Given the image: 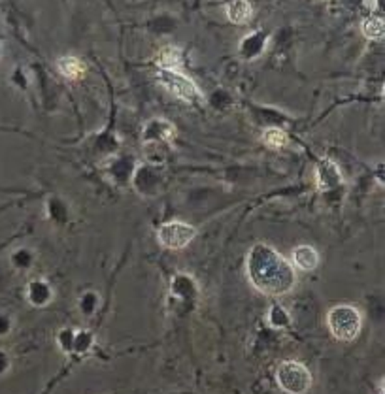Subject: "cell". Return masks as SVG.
Masks as SVG:
<instances>
[{"label": "cell", "mask_w": 385, "mask_h": 394, "mask_svg": "<svg viewBox=\"0 0 385 394\" xmlns=\"http://www.w3.org/2000/svg\"><path fill=\"white\" fill-rule=\"evenodd\" d=\"M0 57H2V43H0Z\"/></svg>", "instance_id": "15"}, {"label": "cell", "mask_w": 385, "mask_h": 394, "mask_svg": "<svg viewBox=\"0 0 385 394\" xmlns=\"http://www.w3.org/2000/svg\"><path fill=\"white\" fill-rule=\"evenodd\" d=\"M195 236H197V229L183 221H170V223L160 224L159 232H157L159 244L172 251L188 247L195 240Z\"/></svg>", "instance_id": "5"}, {"label": "cell", "mask_w": 385, "mask_h": 394, "mask_svg": "<svg viewBox=\"0 0 385 394\" xmlns=\"http://www.w3.org/2000/svg\"><path fill=\"white\" fill-rule=\"evenodd\" d=\"M270 321H272V325H276V326H282L287 323V319H285V313L284 311L279 313L278 306H274V311H272V317H270Z\"/></svg>", "instance_id": "12"}, {"label": "cell", "mask_w": 385, "mask_h": 394, "mask_svg": "<svg viewBox=\"0 0 385 394\" xmlns=\"http://www.w3.org/2000/svg\"><path fill=\"white\" fill-rule=\"evenodd\" d=\"M157 80L166 91H170L172 95L182 98L185 102H192L195 98H200V91L195 85V81H191L188 76L183 74L182 70L176 68H159L157 70Z\"/></svg>", "instance_id": "4"}, {"label": "cell", "mask_w": 385, "mask_h": 394, "mask_svg": "<svg viewBox=\"0 0 385 394\" xmlns=\"http://www.w3.org/2000/svg\"><path fill=\"white\" fill-rule=\"evenodd\" d=\"M250 281L257 291L270 296L287 294L297 283L293 266L268 245H255L247 259Z\"/></svg>", "instance_id": "1"}, {"label": "cell", "mask_w": 385, "mask_h": 394, "mask_svg": "<svg viewBox=\"0 0 385 394\" xmlns=\"http://www.w3.org/2000/svg\"><path fill=\"white\" fill-rule=\"evenodd\" d=\"M8 368H10V358H8V355L0 349V375H4V373L8 372Z\"/></svg>", "instance_id": "14"}, {"label": "cell", "mask_w": 385, "mask_h": 394, "mask_svg": "<svg viewBox=\"0 0 385 394\" xmlns=\"http://www.w3.org/2000/svg\"><path fill=\"white\" fill-rule=\"evenodd\" d=\"M253 8L247 0H232L227 4V17H229L230 23H236V25H244L252 19Z\"/></svg>", "instance_id": "8"}, {"label": "cell", "mask_w": 385, "mask_h": 394, "mask_svg": "<svg viewBox=\"0 0 385 394\" xmlns=\"http://www.w3.org/2000/svg\"><path fill=\"white\" fill-rule=\"evenodd\" d=\"M327 326L331 334L340 341H351L361 334L363 328V315L355 306L340 304L327 313Z\"/></svg>", "instance_id": "2"}, {"label": "cell", "mask_w": 385, "mask_h": 394, "mask_svg": "<svg viewBox=\"0 0 385 394\" xmlns=\"http://www.w3.org/2000/svg\"><path fill=\"white\" fill-rule=\"evenodd\" d=\"M278 387L287 394H306L312 389L314 378L310 370L297 361H285L278 366L276 372Z\"/></svg>", "instance_id": "3"}, {"label": "cell", "mask_w": 385, "mask_h": 394, "mask_svg": "<svg viewBox=\"0 0 385 394\" xmlns=\"http://www.w3.org/2000/svg\"><path fill=\"white\" fill-rule=\"evenodd\" d=\"M11 328V319L8 315L0 313V336H6Z\"/></svg>", "instance_id": "13"}, {"label": "cell", "mask_w": 385, "mask_h": 394, "mask_svg": "<svg viewBox=\"0 0 385 394\" xmlns=\"http://www.w3.org/2000/svg\"><path fill=\"white\" fill-rule=\"evenodd\" d=\"M361 31H363L364 38H369L372 42H380L384 38V19L381 17H366L361 23Z\"/></svg>", "instance_id": "9"}, {"label": "cell", "mask_w": 385, "mask_h": 394, "mask_svg": "<svg viewBox=\"0 0 385 394\" xmlns=\"http://www.w3.org/2000/svg\"><path fill=\"white\" fill-rule=\"evenodd\" d=\"M291 259H293V266L302 270V272H312L319 264V255H317V251L312 245L294 247L293 253H291Z\"/></svg>", "instance_id": "6"}, {"label": "cell", "mask_w": 385, "mask_h": 394, "mask_svg": "<svg viewBox=\"0 0 385 394\" xmlns=\"http://www.w3.org/2000/svg\"><path fill=\"white\" fill-rule=\"evenodd\" d=\"M262 144L268 145L270 150H282L285 147L289 142L287 134L282 130V128H267L265 133H262Z\"/></svg>", "instance_id": "10"}, {"label": "cell", "mask_w": 385, "mask_h": 394, "mask_svg": "<svg viewBox=\"0 0 385 394\" xmlns=\"http://www.w3.org/2000/svg\"><path fill=\"white\" fill-rule=\"evenodd\" d=\"M159 68H176L180 70V64H182V53L180 49L176 48H165L159 55Z\"/></svg>", "instance_id": "11"}, {"label": "cell", "mask_w": 385, "mask_h": 394, "mask_svg": "<svg viewBox=\"0 0 385 394\" xmlns=\"http://www.w3.org/2000/svg\"><path fill=\"white\" fill-rule=\"evenodd\" d=\"M57 70H59L63 78H66V80L70 81H76V80H81V78L86 76L87 66L80 57H74V55H64V57H61V59L57 61Z\"/></svg>", "instance_id": "7"}]
</instances>
